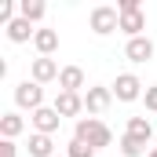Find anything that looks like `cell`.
Segmentation results:
<instances>
[{
  "instance_id": "1",
  "label": "cell",
  "mask_w": 157,
  "mask_h": 157,
  "mask_svg": "<svg viewBox=\"0 0 157 157\" xmlns=\"http://www.w3.org/2000/svg\"><path fill=\"white\" fill-rule=\"evenodd\" d=\"M73 139L88 143V146H95V150H102V146L113 143V132H110L99 117H80L77 124H73Z\"/></svg>"
},
{
  "instance_id": "2",
  "label": "cell",
  "mask_w": 157,
  "mask_h": 157,
  "mask_svg": "<svg viewBox=\"0 0 157 157\" xmlns=\"http://www.w3.org/2000/svg\"><path fill=\"white\" fill-rule=\"evenodd\" d=\"M88 26H91V33L110 37L113 29H121V11H117V7H110V4H99V7H91Z\"/></svg>"
},
{
  "instance_id": "3",
  "label": "cell",
  "mask_w": 157,
  "mask_h": 157,
  "mask_svg": "<svg viewBox=\"0 0 157 157\" xmlns=\"http://www.w3.org/2000/svg\"><path fill=\"white\" fill-rule=\"evenodd\" d=\"M15 106L37 113L40 106H44V88H40L37 80H22V84H15Z\"/></svg>"
},
{
  "instance_id": "4",
  "label": "cell",
  "mask_w": 157,
  "mask_h": 157,
  "mask_svg": "<svg viewBox=\"0 0 157 157\" xmlns=\"http://www.w3.org/2000/svg\"><path fill=\"white\" fill-rule=\"evenodd\" d=\"M110 88H113V99H117V102H135V99H143V95H146L143 80L135 77V73H121Z\"/></svg>"
},
{
  "instance_id": "5",
  "label": "cell",
  "mask_w": 157,
  "mask_h": 157,
  "mask_svg": "<svg viewBox=\"0 0 157 157\" xmlns=\"http://www.w3.org/2000/svg\"><path fill=\"white\" fill-rule=\"evenodd\" d=\"M29 124H33V132H40V135H55L59 124H62V117H59L55 106H40L37 113H29Z\"/></svg>"
},
{
  "instance_id": "6",
  "label": "cell",
  "mask_w": 157,
  "mask_h": 157,
  "mask_svg": "<svg viewBox=\"0 0 157 157\" xmlns=\"http://www.w3.org/2000/svg\"><path fill=\"white\" fill-rule=\"evenodd\" d=\"M110 102H113V88H88L84 91V110L88 113H106L110 110Z\"/></svg>"
},
{
  "instance_id": "7",
  "label": "cell",
  "mask_w": 157,
  "mask_h": 157,
  "mask_svg": "<svg viewBox=\"0 0 157 157\" xmlns=\"http://www.w3.org/2000/svg\"><path fill=\"white\" fill-rule=\"evenodd\" d=\"M59 62L55 59H44V55H37L33 59V66H29V80H37V84H51V80H59Z\"/></svg>"
},
{
  "instance_id": "8",
  "label": "cell",
  "mask_w": 157,
  "mask_h": 157,
  "mask_svg": "<svg viewBox=\"0 0 157 157\" xmlns=\"http://www.w3.org/2000/svg\"><path fill=\"white\" fill-rule=\"evenodd\" d=\"M124 59H128V62H135V66L150 62V59H154V40H150V37L128 40V44H124Z\"/></svg>"
},
{
  "instance_id": "9",
  "label": "cell",
  "mask_w": 157,
  "mask_h": 157,
  "mask_svg": "<svg viewBox=\"0 0 157 157\" xmlns=\"http://www.w3.org/2000/svg\"><path fill=\"white\" fill-rule=\"evenodd\" d=\"M51 106L59 110V117H77L80 110H84V95H77V91H59ZM77 121H80V117H77Z\"/></svg>"
},
{
  "instance_id": "10",
  "label": "cell",
  "mask_w": 157,
  "mask_h": 157,
  "mask_svg": "<svg viewBox=\"0 0 157 157\" xmlns=\"http://www.w3.org/2000/svg\"><path fill=\"white\" fill-rule=\"evenodd\" d=\"M84 88V70L80 66H62V73H59V91H77Z\"/></svg>"
},
{
  "instance_id": "11",
  "label": "cell",
  "mask_w": 157,
  "mask_h": 157,
  "mask_svg": "<svg viewBox=\"0 0 157 157\" xmlns=\"http://www.w3.org/2000/svg\"><path fill=\"white\" fill-rule=\"evenodd\" d=\"M124 135H132V139H139V143H150V139H154V124H150V117H128Z\"/></svg>"
},
{
  "instance_id": "12",
  "label": "cell",
  "mask_w": 157,
  "mask_h": 157,
  "mask_svg": "<svg viewBox=\"0 0 157 157\" xmlns=\"http://www.w3.org/2000/svg\"><path fill=\"white\" fill-rule=\"evenodd\" d=\"M143 29H146V15H143V11H128V15H121V33H128V40L143 37Z\"/></svg>"
},
{
  "instance_id": "13",
  "label": "cell",
  "mask_w": 157,
  "mask_h": 157,
  "mask_svg": "<svg viewBox=\"0 0 157 157\" xmlns=\"http://www.w3.org/2000/svg\"><path fill=\"white\" fill-rule=\"evenodd\" d=\"M4 29H7V40H11V44H26L29 37H37V29H33V22H26L22 15H18V18H15L11 26H4Z\"/></svg>"
},
{
  "instance_id": "14",
  "label": "cell",
  "mask_w": 157,
  "mask_h": 157,
  "mask_svg": "<svg viewBox=\"0 0 157 157\" xmlns=\"http://www.w3.org/2000/svg\"><path fill=\"white\" fill-rule=\"evenodd\" d=\"M22 132H26V117H22V113H4V117H0V135H4V139L15 143Z\"/></svg>"
},
{
  "instance_id": "15",
  "label": "cell",
  "mask_w": 157,
  "mask_h": 157,
  "mask_svg": "<svg viewBox=\"0 0 157 157\" xmlns=\"http://www.w3.org/2000/svg\"><path fill=\"white\" fill-rule=\"evenodd\" d=\"M33 44H37V51L44 55V59H51V55L59 51V33H55V29H37Z\"/></svg>"
},
{
  "instance_id": "16",
  "label": "cell",
  "mask_w": 157,
  "mask_h": 157,
  "mask_svg": "<svg viewBox=\"0 0 157 157\" xmlns=\"http://www.w3.org/2000/svg\"><path fill=\"white\" fill-rule=\"evenodd\" d=\"M29 157H55V139L33 132V135H29Z\"/></svg>"
},
{
  "instance_id": "17",
  "label": "cell",
  "mask_w": 157,
  "mask_h": 157,
  "mask_svg": "<svg viewBox=\"0 0 157 157\" xmlns=\"http://www.w3.org/2000/svg\"><path fill=\"white\" fill-rule=\"evenodd\" d=\"M44 0H18V15L26 18V22H40L44 18Z\"/></svg>"
},
{
  "instance_id": "18",
  "label": "cell",
  "mask_w": 157,
  "mask_h": 157,
  "mask_svg": "<svg viewBox=\"0 0 157 157\" xmlns=\"http://www.w3.org/2000/svg\"><path fill=\"white\" fill-rule=\"evenodd\" d=\"M117 146H121L124 157H143V154H146V143H139V139H132V135H121Z\"/></svg>"
},
{
  "instance_id": "19",
  "label": "cell",
  "mask_w": 157,
  "mask_h": 157,
  "mask_svg": "<svg viewBox=\"0 0 157 157\" xmlns=\"http://www.w3.org/2000/svg\"><path fill=\"white\" fill-rule=\"evenodd\" d=\"M99 150L95 146H88V143H80V139H70V146H66V157H95Z\"/></svg>"
},
{
  "instance_id": "20",
  "label": "cell",
  "mask_w": 157,
  "mask_h": 157,
  "mask_svg": "<svg viewBox=\"0 0 157 157\" xmlns=\"http://www.w3.org/2000/svg\"><path fill=\"white\" fill-rule=\"evenodd\" d=\"M143 102H146V110H150V113H157V84H150V88H146Z\"/></svg>"
},
{
  "instance_id": "21",
  "label": "cell",
  "mask_w": 157,
  "mask_h": 157,
  "mask_svg": "<svg viewBox=\"0 0 157 157\" xmlns=\"http://www.w3.org/2000/svg\"><path fill=\"white\" fill-rule=\"evenodd\" d=\"M117 11H121V15H128V11H143V4H139V0H121Z\"/></svg>"
},
{
  "instance_id": "22",
  "label": "cell",
  "mask_w": 157,
  "mask_h": 157,
  "mask_svg": "<svg viewBox=\"0 0 157 157\" xmlns=\"http://www.w3.org/2000/svg\"><path fill=\"white\" fill-rule=\"evenodd\" d=\"M0 150H4V157H18V154H15V143H11V139H4V143H0Z\"/></svg>"
},
{
  "instance_id": "23",
  "label": "cell",
  "mask_w": 157,
  "mask_h": 157,
  "mask_svg": "<svg viewBox=\"0 0 157 157\" xmlns=\"http://www.w3.org/2000/svg\"><path fill=\"white\" fill-rule=\"evenodd\" d=\"M146 157H157V146H150V154H146Z\"/></svg>"
},
{
  "instance_id": "24",
  "label": "cell",
  "mask_w": 157,
  "mask_h": 157,
  "mask_svg": "<svg viewBox=\"0 0 157 157\" xmlns=\"http://www.w3.org/2000/svg\"><path fill=\"white\" fill-rule=\"evenodd\" d=\"M55 157H66V154H55Z\"/></svg>"
}]
</instances>
